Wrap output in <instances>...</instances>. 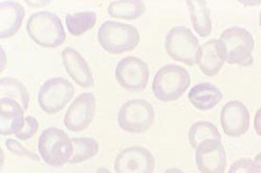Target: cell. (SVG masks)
Listing matches in <instances>:
<instances>
[{
  "label": "cell",
  "mask_w": 261,
  "mask_h": 173,
  "mask_svg": "<svg viewBox=\"0 0 261 173\" xmlns=\"http://www.w3.org/2000/svg\"><path fill=\"white\" fill-rule=\"evenodd\" d=\"M26 28L30 38L43 47L55 48L65 40L66 34L60 18L50 11H39L32 14Z\"/></svg>",
  "instance_id": "obj_1"
},
{
  "label": "cell",
  "mask_w": 261,
  "mask_h": 173,
  "mask_svg": "<svg viewBox=\"0 0 261 173\" xmlns=\"http://www.w3.org/2000/svg\"><path fill=\"white\" fill-rule=\"evenodd\" d=\"M190 84V75L186 69L179 65L169 64L155 73L152 90L159 100L169 102L180 97Z\"/></svg>",
  "instance_id": "obj_2"
},
{
  "label": "cell",
  "mask_w": 261,
  "mask_h": 173,
  "mask_svg": "<svg viewBox=\"0 0 261 173\" xmlns=\"http://www.w3.org/2000/svg\"><path fill=\"white\" fill-rule=\"evenodd\" d=\"M97 38L103 49L116 54L134 50L140 41L139 32L135 26L112 20L101 24Z\"/></svg>",
  "instance_id": "obj_3"
},
{
  "label": "cell",
  "mask_w": 261,
  "mask_h": 173,
  "mask_svg": "<svg viewBox=\"0 0 261 173\" xmlns=\"http://www.w3.org/2000/svg\"><path fill=\"white\" fill-rule=\"evenodd\" d=\"M38 151L47 165L61 166L68 162L72 155L71 138L61 129L56 127L46 128L39 136Z\"/></svg>",
  "instance_id": "obj_4"
},
{
  "label": "cell",
  "mask_w": 261,
  "mask_h": 173,
  "mask_svg": "<svg viewBox=\"0 0 261 173\" xmlns=\"http://www.w3.org/2000/svg\"><path fill=\"white\" fill-rule=\"evenodd\" d=\"M218 40L223 46L227 63L241 66L253 64L254 40L247 30L238 26L231 27L225 30Z\"/></svg>",
  "instance_id": "obj_5"
},
{
  "label": "cell",
  "mask_w": 261,
  "mask_h": 173,
  "mask_svg": "<svg viewBox=\"0 0 261 173\" xmlns=\"http://www.w3.org/2000/svg\"><path fill=\"white\" fill-rule=\"evenodd\" d=\"M154 119L153 107L144 99L127 101L121 106L118 114L119 126L130 133L145 132L152 126Z\"/></svg>",
  "instance_id": "obj_6"
},
{
  "label": "cell",
  "mask_w": 261,
  "mask_h": 173,
  "mask_svg": "<svg viewBox=\"0 0 261 173\" xmlns=\"http://www.w3.org/2000/svg\"><path fill=\"white\" fill-rule=\"evenodd\" d=\"M165 47L174 60L189 66L196 63L200 47L197 38L190 29L184 26L172 28L166 36Z\"/></svg>",
  "instance_id": "obj_7"
},
{
  "label": "cell",
  "mask_w": 261,
  "mask_h": 173,
  "mask_svg": "<svg viewBox=\"0 0 261 173\" xmlns=\"http://www.w3.org/2000/svg\"><path fill=\"white\" fill-rule=\"evenodd\" d=\"M73 85L68 80L56 77L47 80L40 87L38 101L41 109L48 114L58 112L72 99Z\"/></svg>",
  "instance_id": "obj_8"
},
{
  "label": "cell",
  "mask_w": 261,
  "mask_h": 173,
  "mask_svg": "<svg viewBox=\"0 0 261 173\" xmlns=\"http://www.w3.org/2000/svg\"><path fill=\"white\" fill-rule=\"evenodd\" d=\"M149 70L147 64L136 56L122 59L115 69V78L123 89L130 92H140L146 88Z\"/></svg>",
  "instance_id": "obj_9"
},
{
  "label": "cell",
  "mask_w": 261,
  "mask_h": 173,
  "mask_svg": "<svg viewBox=\"0 0 261 173\" xmlns=\"http://www.w3.org/2000/svg\"><path fill=\"white\" fill-rule=\"evenodd\" d=\"M155 164V158L148 149L134 146L117 155L114 167L116 173H153Z\"/></svg>",
  "instance_id": "obj_10"
},
{
  "label": "cell",
  "mask_w": 261,
  "mask_h": 173,
  "mask_svg": "<svg viewBox=\"0 0 261 173\" xmlns=\"http://www.w3.org/2000/svg\"><path fill=\"white\" fill-rule=\"evenodd\" d=\"M96 99L93 94L83 93L77 96L68 108L64 123L69 130L80 132L92 122L95 114Z\"/></svg>",
  "instance_id": "obj_11"
},
{
  "label": "cell",
  "mask_w": 261,
  "mask_h": 173,
  "mask_svg": "<svg viewBox=\"0 0 261 173\" xmlns=\"http://www.w3.org/2000/svg\"><path fill=\"white\" fill-rule=\"evenodd\" d=\"M195 162L201 173H224L226 155L221 140L207 139L201 142L196 149Z\"/></svg>",
  "instance_id": "obj_12"
},
{
  "label": "cell",
  "mask_w": 261,
  "mask_h": 173,
  "mask_svg": "<svg viewBox=\"0 0 261 173\" xmlns=\"http://www.w3.org/2000/svg\"><path fill=\"white\" fill-rule=\"evenodd\" d=\"M220 123L227 135L234 137L243 135L248 130L250 124L247 107L239 101L228 102L222 108Z\"/></svg>",
  "instance_id": "obj_13"
},
{
  "label": "cell",
  "mask_w": 261,
  "mask_h": 173,
  "mask_svg": "<svg viewBox=\"0 0 261 173\" xmlns=\"http://www.w3.org/2000/svg\"><path fill=\"white\" fill-rule=\"evenodd\" d=\"M61 56L66 72L76 84L85 88L94 85L92 71L85 59L77 50L67 47L62 51Z\"/></svg>",
  "instance_id": "obj_14"
},
{
  "label": "cell",
  "mask_w": 261,
  "mask_h": 173,
  "mask_svg": "<svg viewBox=\"0 0 261 173\" xmlns=\"http://www.w3.org/2000/svg\"><path fill=\"white\" fill-rule=\"evenodd\" d=\"M225 61L224 51L219 40H210L199 47L196 63L205 75H217Z\"/></svg>",
  "instance_id": "obj_15"
},
{
  "label": "cell",
  "mask_w": 261,
  "mask_h": 173,
  "mask_svg": "<svg viewBox=\"0 0 261 173\" xmlns=\"http://www.w3.org/2000/svg\"><path fill=\"white\" fill-rule=\"evenodd\" d=\"M0 134H15L24 124V111L18 102L7 97L0 98Z\"/></svg>",
  "instance_id": "obj_16"
},
{
  "label": "cell",
  "mask_w": 261,
  "mask_h": 173,
  "mask_svg": "<svg viewBox=\"0 0 261 173\" xmlns=\"http://www.w3.org/2000/svg\"><path fill=\"white\" fill-rule=\"evenodd\" d=\"M25 12L23 7L15 1L0 3V38L13 36L20 28Z\"/></svg>",
  "instance_id": "obj_17"
},
{
  "label": "cell",
  "mask_w": 261,
  "mask_h": 173,
  "mask_svg": "<svg viewBox=\"0 0 261 173\" xmlns=\"http://www.w3.org/2000/svg\"><path fill=\"white\" fill-rule=\"evenodd\" d=\"M223 95L215 85L209 82L199 83L193 86L188 93L192 105L199 110H207L214 108L222 100Z\"/></svg>",
  "instance_id": "obj_18"
},
{
  "label": "cell",
  "mask_w": 261,
  "mask_h": 173,
  "mask_svg": "<svg viewBox=\"0 0 261 173\" xmlns=\"http://www.w3.org/2000/svg\"><path fill=\"white\" fill-rule=\"evenodd\" d=\"M191 20L195 31L200 37L209 36L212 31L210 11L203 0L186 1Z\"/></svg>",
  "instance_id": "obj_19"
},
{
  "label": "cell",
  "mask_w": 261,
  "mask_h": 173,
  "mask_svg": "<svg viewBox=\"0 0 261 173\" xmlns=\"http://www.w3.org/2000/svg\"><path fill=\"white\" fill-rule=\"evenodd\" d=\"M145 11V5L140 0L114 1L108 7V12L111 17L127 20L138 19Z\"/></svg>",
  "instance_id": "obj_20"
},
{
  "label": "cell",
  "mask_w": 261,
  "mask_h": 173,
  "mask_svg": "<svg viewBox=\"0 0 261 173\" xmlns=\"http://www.w3.org/2000/svg\"><path fill=\"white\" fill-rule=\"evenodd\" d=\"M0 97H7L18 102L24 111L28 108L29 94L25 86L18 80L5 77L0 80Z\"/></svg>",
  "instance_id": "obj_21"
},
{
  "label": "cell",
  "mask_w": 261,
  "mask_h": 173,
  "mask_svg": "<svg viewBox=\"0 0 261 173\" xmlns=\"http://www.w3.org/2000/svg\"><path fill=\"white\" fill-rule=\"evenodd\" d=\"M221 134L216 126L208 121H200L195 122L191 126L188 132L189 142L195 150L204 140H221Z\"/></svg>",
  "instance_id": "obj_22"
},
{
  "label": "cell",
  "mask_w": 261,
  "mask_h": 173,
  "mask_svg": "<svg viewBox=\"0 0 261 173\" xmlns=\"http://www.w3.org/2000/svg\"><path fill=\"white\" fill-rule=\"evenodd\" d=\"M72 155L68 161L71 164L86 161L95 156L99 151V144L91 137L72 138Z\"/></svg>",
  "instance_id": "obj_23"
},
{
  "label": "cell",
  "mask_w": 261,
  "mask_h": 173,
  "mask_svg": "<svg viewBox=\"0 0 261 173\" xmlns=\"http://www.w3.org/2000/svg\"><path fill=\"white\" fill-rule=\"evenodd\" d=\"M96 21L95 12H82L67 14L65 18L68 32L73 36H80L92 28Z\"/></svg>",
  "instance_id": "obj_24"
},
{
  "label": "cell",
  "mask_w": 261,
  "mask_h": 173,
  "mask_svg": "<svg viewBox=\"0 0 261 173\" xmlns=\"http://www.w3.org/2000/svg\"><path fill=\"white\" fill-rule=\"evenodd\" d=\"M228 173H261V165L250 158H242L230 165Z\"/></svg>",
  "instance_id": "obj_25"
},
{
  "label": "cell",
  "mask_w": 261,
  "mask_h": 173,
  "mask_svg": "<svg viewBox=\"0 0 261 173\" xmlns=\"http://www.w3.org/2000/svg\"><path fill=\"white\" fill-rule=\"evenodd\" d=\"M38 128L39 123L37 120L32 116H27L24 118L22 127L15 134V136L21 140H28L36 133Z\"/></svg>",
  "instance_id": "obj_26"
},
{
  "label": "cell",
  "mask_w": 261,
  "mask_h": 173,
  "mask_svg": "<svg viewBox=\"0 0 261 173\" xmlns=\"http://www.w3.org/2000/svg\"><path fill=\"white\" fill-rule=\"evenodd\" d=\"M5 145L9 151L16 155L25 156L35 161L40 160L38 155L28 150L18 141L14 139H7L5 141Z\"/></svg>",
  "instance_id": "obj_27"
},
{
  "label": "cell",
  "mask_w": 261,
  "mask_h": 173,
  "mask_svg": "<svg viewBox=\"0 0 261 173\" xmlns=\"http://www.w3.org/2000/svg\"><path fill=\"white\" fill-rule=\"evenodd\" d=\"M254 128L256 134L261 137V107L255 113L254 119Z\"/></svg>",
  "instance_id": "obj_28"
},
{
  "label": "cell",
  "mask_w": 261,
  "mask_h": 173,
  "mask_svg": "<svg viewBox=\"0 0 261 173\" xmlns=\"http://www.w3.org/2000/svg\"><path fill=\"white\" fill-rule=\"evenodd\" d=\"M163 173H185L177 167H171L167 169Z\"/></svg>",
  "instance_id": "obj_29"
},
{
  "label": "cell",
  "mask_w": 261,
  "mask_h": 173,
  "mask_svg": "<svg viewBox=\"0 0 261 173\" xmlns=\"http://www.w3.org/2000/svg\"><path fill=\"white\" fill-rule=\"evenodd\" d=\"M96 173H111V172L107 168L101 167L97 170Z\"/></svg>",
  "instance_id": "obj_30"
},
{
  "label": "cell",
  "mask_w": 261,
  "mask_h": 173,
  "mask_svg": "<svg viewBox=\"0 0 261 173\" xmlns=\"http://www.w3.org/2000/svg\"><path fill=\"white\" fill-rule=\"evenodd\" d=\"M255 160L261 165V153L258 154L255 157Z\"/></svg>",
  "instance_id": "obj_31"
},
{
  "label": "cell",
  "mask_w": 261,
  "mask_h": 173,
  "mask_svg": "<svg viewBox=\"0 0 261 173\" xmlns=\"http://www.w3.org/2000/svg\"><path fill=\"white\" fill-rule=\"evenodd\" d=\"M259 25H260V27L261 28V11L260 12L259 16Z\"/></svg>",
  "instance_id": "obj_32"
}]
</instances>
